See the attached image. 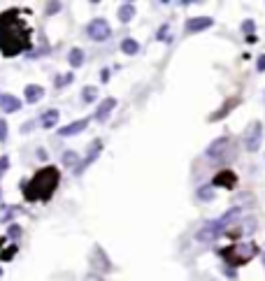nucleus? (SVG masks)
<instances>
[{
    "mask_svg": "<svg viewBox=\"0 0 265 281\" xmlns=\"http://www.w3.org/2000/svg\"><path fill=\"white\" fill-rule=\"evenodd\" d=\"M91 267H93V270H100V272H109V270H112V263L105 258V251H103L100 246H96L93 254H91Z\"/></svg>",
    "mask_w": 265,
    "mask_h": 281,
    "instance_id": "1a4fd4ad",
    "label": "nucleus"
},
{
    "mask_svg": "<svg viewBox=\"0 0 265 281\" xmlns=\"http://www.w3.org/2000/svg\"><path fill=\"white\" fill-rule=\"evenodd\" d=\"M7 156H2V158H0V170H7Z\"/></svg>",
    "mask_w": 265,
    "mask_h": 281,
    "instance_id": "c756f323",
    "label": "nucleus"
},
{
    "mask_svg": "<svg viewBox=\"0 0 265 281\" xmlns=\"http://www.w3.org/2000/svg\"><path fill=\"white\" fill-rule=\"evenodd\" d=\"M242 30H244V33H251V30H254V21H251V19L242 21Z\"/></svg>",
    "mask_w": 265,
    "mask_h": 281,
    "instance_id": "cd10ccee",
    "label": "nucleus"
},
{
    "mask_svg": "<svg viewBox=\"0 0 265 281\" xmlns=\"http://www.w3.org/2000/svg\"><path fill=\"white\" fill-rule=\"evenodd\" d=\"M86 35L91 40H96V42H105L112 37V26H109V21L107 19H93L91 24L86 26Z\"/></svg>",
    "mask_w": 265,
    "mask_h": 281,
    "instance_id": "39448f33",
    "label": "nucleus"
},
{
    "mask_svg": "<svg viewBox=\"0 0 265 281\" xmlns=\"http://www.w3.org/2000/svg\"><path fill=\"white\" fill-rule=\"evenodd\" d=\"M121 51L128 53V56H135V53L140 51V44H137V40H132V37H126L124 42H121Z\"/></svg>",
    "mask_w": 265,
    "mask_h": 281,
    "instance_id": "a211bd4d",
    "label": "nucleus"
},
{
    "mask_svg": "<svg viewBox=\"0 0 265 281\" xmlns=\"http://www.w3.org/2000/svg\"><path fill=\"white\" fill-rule=\"evenodd\" d=\"M68 61H70L72 68H81L84 65V51H81L80 47H72V51L68 53Z\"/></svg>",
    "mask_w": 265,
    "mask_h": 281,
    "instance_id": "f3484780",
    "label": "nucleus"
},
{
    "mask_svg": "<svg viewBox=\"0 0 265 281\" xmlns=\"http://www.w3.org/2000/svg\"><path fill=\"white\" fill-rule=\"evenodd\" d=\"M100 151H103V142L96 140V142H93V149L88 147V156H86V160H84V163H81V165L77 167V175H81V172H84V170H86V167L91 165V163H93V160H96L98 156H100Z\"/></svg>",
    "mask_w": 265,
    "mask_h": 281,
    "instance_id": "ddd939ff",
    "label": "nucleus"
},
{
    "mask_svg": "<svg viewBox=\"0 0 265 281\" xmlns=\"http://www.w3.org/2000/svg\"><path fill=\"white\" fill-rule=\"evenodd\" d=\"M96 98H98V88L96 86H86L84 91H81V100H84V102H93Z\"/></svg>",
    "mask_w": 265,
    "mask_h": 281,
    "instance_id": "5701e85b",
    "label": "nucleus"
},
{
    "mask_svg": "<svg viewBox=\"0 0 265 281\" xmlns=\"http://www.w3.org/2000/svg\"><path fill=\"white\" fill-rule=\"evenodd\" d=\"M58 184H61V172L53 165H47L37 170L35 177H30V181H24V195L28 202H44L53 195Z\"/></svg>",
    "mask_w": 265,
    "mask_h": 281,
    "instance_id": "f03ea898",
    "label": "nucleus"
},
{
    "mask_svg": "<svg viewBox=\"0 0 265 281\" xmlns=\"http://www.w3.org/2000/svg\"><path fill=\"white\" fill-rule=\"evenodd\" d=\"M100 79H103V81L109 79V70H103V72H100Z\"/></svg>",
    "mask_w": 265,
    "mask_h": 281,
    "instance_id": "7c9ffc66",
    "label": "nucleus"
},
{
    "mask_svg": "<svg viewBox=\"0 0 265 281\" xmlns=\"http://www.w3.org/2000/svg\"><path fill=\"white\" fill-rule=\"evenodd\" d=\"M233 153V140L228 137H219V140H214L207 151H205V156L212 160V163H219V160H226Z\"/></svg>",
    "mask_w": 265,
    "mask_h": 281,
    "instance_id": "20e7f679",
    "label": "nucleus"
},
{
    "mask_svg": "<svg viewBox=\"0 0 265 281\" xmlns=\"http://www.w3.org/2000/svg\"><path fill=\"white\" fill-rule=\"evenodd\" d=\"M14 214H19V207H14V204H2L0 207V221H9Z\"/></svg>",
    "mask_w": 265,
    "mask_h": 281,
    "instance_id": "412c9836",
    "label": "nucleus"
},
{
    "mask_svg": "<svg viewBox=\"0 0 265 281\" xmlns=\"http://www.w3.org/2000/svg\"><path fill=\"white\" fill-rule=\"evenodd\" d=\"M7 121L5 119H0V142H7Z\"/></svg>",
    "mask_w": 265,
    "mask_h": 281,
    "instance_id": "393cba45",
    "label": "nucleus"
},
{
    "mask_svg": "<svg viewBox=\"0 0 265 281\" xmlns=\"http://www.w3.org/2000/svg\"><path fill=\"white\" fill-rule=\"evenodd\" d=\"M214 26V19L212 17H193L186 21V33H203V30H207V28Z\"/></svg>",
    "mask_w": 265,
    "mask_h": 281,
    "instance_id": "0eeeda50",
    "label": "nucleus"
},
{
    "mask_svg": "<svg viewBox=\"0 0 265 281\" xmlns=\"http://www.w3.org/2000/svg\"><path fill=\"white\" fill-rule=\"evenodd\" d=\"M212 186H219V188H235L238 186V177H235V172H230V170H223V172H219V175L212 179Z\"/></svg>",
    "mask_w": 265,
    "mask_h": 281,
    "instance_id": "9d476101",
    "label": "nucleus"
},
{
    "mask_svg": "<svg viewBox=\"0 0 265 281\" xmlns=\"http://www.w3.org/2000/svg\"><path fill=\"white\" fill-rule=\"evenodd\" d=\"M198 200L200 202H212L214 200V186H203L200 191H198Z\"/></svg>",
    "mask_w": 265,
    "mask_h": 281,
    "instance_id": "aec40b11",
    "label": "nucleus"
},
{
    "mask_svg": "<svg viewBox=\"0 0 265 281\" xmlns=\"http://www.w3.org/2000/svg\"><path fill=\"white\" fill-rule=\"evenodd\" d=\"M72 81H75V75H72V72H65V75H56V77H53V86L63 88V86H68V84H72Z\"/></svg>",
    "mask_w": 265,
    "mask_h": 281,
    "instance_id": "6ab92c4d",
    "label": "nucleus"
},
{
    "mask_svg": "<svg viewBox=\"0 0 265 281\" xmlns=\"http://www.w3.org/2000/svg\"><path fill=\"white\" fill-rule=\"evenodd\" d=\"M256 70H258V72H265V53H261V56H258V61H256Z\"/></svg>",
    "mask_w": 265,
    "mask_h": 281,
    "instance_id": "bb28decb",
    "label": "nucleus"
},
{
    "mask_svg": "<svg viewBox=\"0 0 265 281\" xmlns=\"http://www.w3.org/2000/svg\"><path fill=\"white\" fill-rule=\"evenodd\" d=\"M223 260H228L230 267H238V265L249 263L254 255H256V246L254 244H235L230 249H221L219 251Z\"/></svg>",
    "mask_w": 265,
    "mask_h": 281,
    "instance_id": "7ed1b4c3",
    "label": "nucleus"
},
{
    "mask_svg": "<svg viewBox=\"0 0 265 281\" xmlns=\"http://www.w3.org/2000/svg\"><path fill=\"white\" fill-rule=\"evenodd\" d=\"M114 109H116V98H105V100L98 105V109H96V114H93V116H96L98 123H105Z\"/></svg>",
    "mask_w": 265,
    "mask_h": 281,
    "instance_id": "6e6552de",
    "label": "nucleus"
},
{
    "mask_svg": "<svg viewBox=\"0 0 265 281\" xmlns=\"http://www.w3.org/2000/svg\"><path fill=\"white\" fill-rule=\"evenodd\" d=\"M58 116H61V114H58V109H47V112H44L37 121H40L42 128H53V126L58 123Z\"/></svg>",
    "mask_w": 265,
    "mask_h": 281,
    "instance_id": "2eb2a0df",
    "label": "nucleus"
},
{
    "mask_svg": "<svg viewBox=\"0 0 265 281\" xmlns=\"http://www.w3.org/2000/svg\"><path fill=\"white\" fill-rule=\"evenodd\" d=\"M61 2H47V9H44V14H47V17H52V14H58V12H61Z\"/></svg>",
    "mask_w": 265,
    "mask_h": 281,
    "instance_id": "b1692460",
    "label": "nucleus"
},
{
    "mask_svg": "<svg viewBox=\"0 0 265 281\" xmlns=\"http://www.w3.org/2000/svg\"><path fill=\"white\" fill-rule=\"evenodd\" d=\"M80 163V156H77V151H65L63 153V165L65 167H72Z\"/></svg>",
    "mask_w": 265,
    "mask_h": 281,
    "instance_id": "4be33fe9",
    "label": "nucleus"
},
{
    "mask_svg": "<svg viewBox=\"0 0 265 281\" xmlns=\"http://www.w3.org/2000/svg\"><path fill=\"white\" fill-rule=\"evenodd\" d=\"M84 281H103V277H98V274H86Z\"/></svg>",
    "mask_w": 265,
    "mask_h": 281,
    "instance_id": "c85d7f7f",
    "label": "nucleus"
},
{
    "mask_svg": "<svg viewBox=\"0 0 265 281\" xmlns=\"http://www.w3.org/2000/svg\"><path fill=\"white\" fill-rule=\"evenodd\" d=\"M7 235H9L12 239H19V235H21V228H19V226H9Z\"/></svg>",
    "mask_w": 265,
    "mask_h": 281,
    "instance_id": "a878e982",
    "label": "nucleus"
},
{
    "mask_svg": "<svg viewBox=\"0 0 265 281\" xmlns=\"http://www.w3.org/2000/svg\"><path fill=\"white\" fill-rule=\"evenodd\" d=\"M0 274H2V270H0Z\"/></svg>",
    "mask_w": 265,
    "mask_h": 281,
    "instance_id": "2f4dec72",
    "label": "nucleus"
},
{
    "mask_svg": "<svg viewBox=\"0 0 265 281\" xmlns=\"http://www.w3.org/2000/svg\"><path fill=\"white\" fill-rule=\"evenodd\" d=\"M30 47V28L19 21V9L0 14V49L5 56H17Z\"/></svg>",
    "mask_w": 265,
    "mask_h": 281,
    "instance_id": "f257e3e1",
    "label": "nucleus"
},
{
    "mask_svg": "<svg viewBox=\"0 0 265 281\" xmlns=\"http://www.w3.org/2000/svg\"><path fill=\"white\" fill-rule=\"evenodd\" d=\"M263 258H265V255H263Z\"/></svg>",
    "mask_w": 265,
    "mask_h": 281,
    "instance_id": "473e14b6",
    "label": "nucleus"
},
{
    "mask_svg": "<svg viewBox=\"0 0 265 281\" xmlns=\"http://www.w3.org/2000/svg\"><path fill=\"white\" fill-rule=\"evenodd\" d=\"M88 121H91V119H80V121L68 123V126H63V128H58V135H61V137H72V135H80V132L86 130Z\"/></svg>",
    "mask_w": 265,
    "mask_h": 281,
    "instance_id": "f8f14e48",
    "label": "nucleus"
},
{
    "mask_svg": "<svg viewBox=\"0 0 265 281\" xmlns=\"http://www.w3.org/2000/svg\"><path fill=\"white\" fill-rule=\"evenodd\" d=\"M261 140H263V126H261V121L249 123L247 130H244V147H247V151L261 149Z\"/></svg>",
    "mask_w": 265,
    "mask_h": 281,
    "instance_id": "423d86ee",
    "label": "nucleus"
},
{
    "mask_svg": "<svg viewBox=\"0 0 265 281\" xmlns=\"http://www.w3.org/2000/svg\"><path fill=\"white\" fill-rule=\"evenodd\" d=\"M24 96H26V102L28 105H35L44 98V88L37 86V84H28L26 91H24Z\"/></svg>",
    "mask_w": 265,
    "mask_h": 281,
    "instance_id": "4468645a",
    "label": "nucleus"
},
{
    "mask_svg": "<svg viewBox=\"0 0 265 281\" xmlns=\"http://www.w3.org/2000/svg\"><path fill=\"white\" fill-rule=\"evenodd\" d=\"M116 17H119V21H121V24H128V21H132V17H135V5H132V2H124V5L119 7V12H116Z\"/></svg>",
    "mask_w": 265,
    "mask_h": 281,
    "instance_id": "dca6fc26",
    "label": "nucleus"
},
{
    "mask_svg": "<svg viewBox=\"0 0 265 281\" xmlns=\"http://www.w3.org/2000/svg\"><path fill=\"white\" fill-rule=\"evenodd\" d=\"M21 105H24V102H21L17 96H12V93H2V96H0V109H2L5 114H14V112H19Z\"/></svg>",
    "mask_w": 265,
    "mask_h": 281,
    "instance_id": "9b49d317",
    "label": "nucleus"
}]
</instances>
